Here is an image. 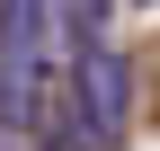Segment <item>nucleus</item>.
<instances>
[{"label": "nucleus", "instance_id": "obj_1", "mask_svg": "<svg viewBox=\"0 0 160 151\" xmlns=\"http://www.w3.org/2000/svg\"><path fill=\"white\" fill-rule=\"evenodd\" d=\"M62 107H71V134L89 151H116L133 134V62L107 45V36H89L80 45V71L62 80Z\"/></svg>", "mask_w": 160, "mask_h": 151}]
</instances>
